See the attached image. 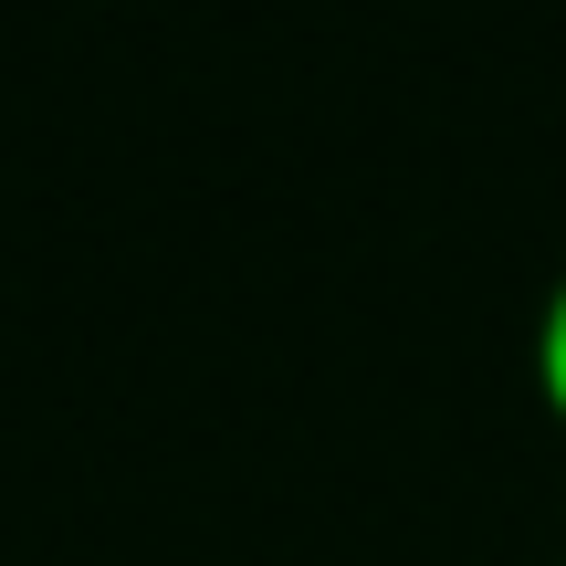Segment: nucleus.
I'll list each match as a JSON object with an SVG mask.
<instances>
[{
	"label": "nucleus",
	"mask_w": 566,
	"mask_h": 566,
	"mask_svg": "<svg viewBox=\"0 0 566 566\" xmlns=\"http://www.w3.org/2000/svg\"><path fill=\"white\" fill-rule=\"evenodd\" d=\"M546 388L566 399V294H556V315H546Z\"/></svg>",
	"instance_id": "1"
}]
</instances>
